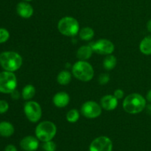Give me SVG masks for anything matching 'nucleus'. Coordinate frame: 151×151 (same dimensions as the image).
Here are the masks:
<instances>
[{"mask_svg": "<svg viewBox=\"0 0 151 151\" xmlns=\"http://www.w3.org/2000/svg\"><path fill=\"white\" fill-rule=\"evenodd\" d=\"M146 99L138 93H132L123 100L122 108L125 112L131 114H137L146 108Z\"/></svg>", "mask_w": 151, "mask_h": 151, "instance_id": "nucleus-1", "label": "nucleus"}, {"mask_svg": "<svg viewBox=\"0 0 151 151\" xmlns=\"http://www.w3.org/2000/svg\"><path fill=\"white\" fill-rule=\"evenodd\" d=\"M22 63V57L16 52L6 51L0 54V65L5 71L16 72L20 69Z\"/></svg>", "mask_w": 151, "mask_h": 151, "instance_id": "nucleus-2", "label": "nucleus"}, {"mask_svg": "<svg viewBox=\"0 0 151 151\" xmlns=\"http://www.w3.org/2000/svg\"><path fill=\"white\" fill-rule=\"evenodd\" d=\"M72 71L74 77L83 82H88L94 78V68L86 60H78L75 63Z\"/></svg>", "mask_w": 151, "mask_h": 151, "instance_id": "nucleus-3", "label": "nucleus"}, {"mask_svg": "<svg viewBox=\"0 0 151 151\" xmlns=\"http://www.w3.org/2000/svg\"><path fill=\"white\" fill-rule=\"evenodd\" d=\"M35 136L38 140L43 142L52 139L57 133V127L51 121H43L40 122L35 128Z\"/></svg>", "mask_w": 151, "mask_h": 151, "instance_id": "nucleus-4", "label": "nucleus"}, {"mask_svg": "<svg viewBox=\"0 0 151 151\" xmlns=\"http://www.w3.org/2000/svg\"><path fill=\"white\" fill-rule=\"evenodd\" d=\"M58 29L65 36H75L79 33L80 24L75 18L72 16H65L58 22Z\"/></svg>", "mask_w": 151, "mask_h": 151, "instance_id": "nucleus-5", "label": "nucleus"}, {"mask_svg": "<svg viewBox=\"0 0 151 151\" xmlns=\"http://www.w3.org/2000/svg\"><path fill=\"white\" fill-rule=\"evenodd\" d=\"M17 86V78L13 72L5 71L0 72V92L10 94Z\"/></svg>", "mask_w": 151, "mask_h": 151, "instance_id": "nucleus-6", "label": "nucleus"}, {"mask_svg": "<svg viewBox=\"0 0 151 151\" xmlns=\"http://www.w3.org/2000/svg\"><path fill=\"white\" fill-rule=\"evenodd\" d=\"M24 112L29 121L32 123L38 122L42 116V109L39 103L32 100L27 102L24 106Z\"/></svg>", "mask_w": 151, "mask_h": 151, "instance_id": "nucleus-7", "label": "nucleus"}, {"mask_svg": "<svg viewBox=\"0 0 151 151\" xmlns=\"http://www.w3.org/2000/svg\"><path fill=\"white\" fill-rule=\"evenodd\" d=\"M81 114L88 119H95L102 114V107L94 101H87L82 105L81 109Z\"/></svg>", "mask_w": 151, "mask_h": 151, "instance_id": "nucleus-8", "label": "nucleus"}, {"mask_svg": "<svg viewBox=\"0 0 151 151\" xmlns=\"http://www.w3.org/2000/svg\"><path fill=\"white\" fill-rule=\"evenodd\" d=\"M94 52L102 55H109L114 51V44L108 39H99L91 46Z\"/></svg>", "mask_w": 151, "mask_h": 151, "instance_id": "nucleus-9", "label": "nucleus"}, {"mask_svg": "<svg viewBox=\"0 0 151 151\" xmlns=\"http://www.w3.org/2000/svg\"><path fill=\"white\" fill-rule=\"evenodd\" d=\"M113 143L107 137L101 136L94 139L89 146V151H112Z\"/></svg>", "mask_w": 151, "mask_h": 151, "instance_id": "nucleus-10", "label": "nucleus"}, {"mask_svg": "<svg viewBox=\"0 0 151 151\" xmlns=\"http://www.w3.org/2000/svg\"><path fill=\"white\" fill-rule=\"evenodd\" d=\"M20 146L25 151H35L39 147V142L37 137L27 136L22 139Z\"/></svg>", "mask_w": 151, "mask_h": 151, "instance_id": "nucleus-11", "label": "nucleus"}, {"mask_svg": "<svg viewBox=\"0 0 151 151\" xmlns=\"http://www.w3.org/2000/svg\"><path fill=\"white\" fill-rule=\"evenodd\" d=\"M16 12L23 19H29L33 15L34 10L32 5L27 1H21L16 6Z\"/></svg>", "mask_w": 151, "mask_h": 151, "instance_id": "nucleus-12", "label": "nucleus"}, {"mask_svg": "<svg viewBox=\"0 0 151 151\" xmlns=\"http://www.w3.org/2000/svg\"><path fill=\"white\" fill-rule=\"evenodd\" d=\"M100 106L106 111H113L117 107L118 100L114 95H105L100 100Z\"/></svg>", "mask_w": 151, "mask_h": 151, "instance_id": "nucleus-13", "label": "nucleus"}, {"mask_svg": "<svg viewBox=\"0 0 151 151\" xmlns=\"http://www.w3.org/2000/svg\"><path fill=\"white\" fill-rule=\"evenodd\" d=\"M52 102L56 107L62 109V108L66 107L69 105L70 102V97L65 91H60L55 94Z\"/></svg>", "mask_w": 151, "mask_h": 151, "instance_id": "nucleus-14", "label": "nucleus"}, {"mask_svg": "<svg viewBox=\"0 0 151 151\" xmlns=\"http://www.w3.org/2000/svg\"><path fill=\"white\" fill-rule=\"evenodd\" d=\"M93 52L91 46H82L77 51V58L79 60H87L91 58Z\"/></svg>", "mask_w": 151, "mask_h": 151, "instance_id": "nucleus-15", "label": "nucleus"}, {"mask_svg": "<svg viewBox=\"0 0 151 151\" xmlns=\"http://www.w3.org/2000/svg\"><path fill=\"white\" fill-rule=\"evenodd\" d=\"M14 127L10 122L3 121L0 122V136L3 137H10L14 134Z\"/></svg>", "mask_w": 151, "mask_h": 151, "instance_id": "nucleus-16", "label": "nucleus"}, {"mask_svg": "<svg viewBox=\"0 0 151 151\" xmlns=\"http://www.w3.org/2000/svg\"><path fill=\"white\" fill-rule=\"evenodd\" d=\"M139 50L146 55H151V35L145 37L139 44Z\"/></svg>", "mask_w": 151, "mask_h": 151, "instance_id": "nucleus-17", "label": "nucleus"}, {"mask_svg": "<svg viewBox=\"0 0 151 151\" xmlns=\"http://www.w3.org/2000/svg\"><path fill=\"white\" fill-rule=\"evenodd\" d=\"M72 81V74L67 70H63L58 75L57 81L60 85H68Z\"/></svg>", "mask_w": 151, "mask_h": 151, "instance_id": "nucleus-18", "label": "nucleus"}, {"mask_svg": "<svg viewBox=\"0 0 151 151\" xmlns=\"http://www.w3.org/2000/svg\"><path fill=\"white\" fill-rule=\"evenodd\" d=\"M35 95V88L33 85L28 84L23 88L22 91V96L24 100H30Z\"/></svg>", "mask_w": 151, "mask_h": 151, "instance_id": "nucleus-19", "label": "nucleus"}, {"mask_svg": "<svg viewBox=\"0 0 151 151\" xmlns=\"http://www.w3.org/2000/svg\"><path fill=\"white\" fill-rule=\"evenodd\" d=\"M116 63H117V60L116 57L112 54L109 55L103 60V67L108 71L112 70L116 67Z\"/></svg>", "mask_w": 151, "mask_h": 151, "instance_id": "nucleus-20", "label": "nucleus"}, {"mask_svg": "<svg viewBox=\"0 0 151 151\" xmlns=\"http://www.w3.org/2000/svg\"><path fill=\"white\" fill-rule=\"evenodd\" d=\"M94 36V29L89 27H86L82 28L79 31V37L83 41H90L92 39Z\"/></svg>", "mask_w": 151, "mask_h": 151, "instance_id": "nucleus-21", "label": "nucleus"}, {"mask_svg": "<svg viewBox=\"0 0 151 151\" xmlns=\"http://www.w3.org/2000/svg\"><path fill=\"white\" fill-rule=\"evenodd\" d=\"M66 120L70 123H75L78 122L80 118V113L77 109H71L66 114Z\"/></svg>", "mask_w": 151, "mask_h": 151, "instance_id": "nucleus-22", "label": "nucleus"}, {"mask_svg": "<svg viewBox=\"0 0 151 151\" xmlns=\"http://www.w3.org/2000/svg\"><path fill=\"white\" fill-rule=\"evenodd\" d=\"M10 38V32L4 28H0V44L7 41Z\"/></svg>", "mask_w": 151, "mask_h": 151, "instance_id": "nucleus-23", "label": "nucleus"}, {"mask_svg": "<svg viewBox=\"0 0 151 151\" xmlns=\"http://www.w3.org/2000/svg\"><path fill=\"white\" fill-rule=\"evenodd\" d=\"M42 147L45 151H55L56 145L54 142L50 140V141L44 142L42 145Z\"/></svg>", "mask_w": 151, "mask_h": 151, "instance_id": "nucleus-24", "label": "nucleus"}, {"mask_svg": "<svg viewBox=\"0 0 151 151\" xmlns=\"http://www.w3.org/2000/svg\"><path fill=\"white\" fill-rule=\"evenodd\" d=\"M110 81V76L107 73H103L99 76L98 82L100 85H106Z\"/></svg>", "mask_w": 151, "mask_h": 151, "instance_id": "nucleus-25", "label": "nucleus"}, {"mask_svg": "<svg viewBox=\"0 0 151 151\" xmlns=\"http://www.w3.org/2000/svg\"><path fill=\"white\" fill-rule=\"evenodd\" d=\"M9 104L7 101L0 100V114H4L8 111Z\"/></svg>", "mask_w": 151, "mask_h": 151, "instance_id": "nucleus-26", "label": "nucleus"}, {"mask_svg": "<svg viewBox=\"0 0 151 151\" xmlns=\"http://www.w3.org/2000/svg\"><path fill=\"white\" fill-rule=\"evenodd\" d=\"M114 96L117 100H121V99L123 98L124 97V91H122V89L118 88V89H116L114 91Z\"/></svg>", "mask_w": 151, "mask_h": 151, "instance_id": "nucleus-27", "label": "nucleus"}, {"mask_svg": "<svg viewBox=\"0 0 151 151\" xmlns=\"http://www.w3.org/2000/svg\"><path fill=\"white\" fill-rule=\"evenodd\" d=\"M10 96H11L12 99H13V100H19V97H20V93H19V91L15 89L14 91L10 93Z\"/></svg>", "mask_w": 151, "mask_h": 151, "instance_id": "nucleus-28", "label": "nucleus"}, {"mask_svg": "<svg viewBox=\"0 0 151 151\" xmlns=\"http://www.w3.org/2000/svg\"><path fill=\"white\" fill-rule=\"evenodd\" d=\"M4 151H17V149L13 145H8L4 149Z\"/></svg>", "mask_w": 151, "mask_h": 151, "instance_id": "nucleus-29", "label": "nucleus"}, {"mask_svg": "<svg viewBox=\"0 0 151 151\" xmlns=\"http://www.w3.org/2000/svg\"><path fill=\"white\" fill-rule=\"evenodd\" d=\"M146 100L151 103V89L147 92V95H146Z\"/></svg>", "mask_w": 151, "mask_h": 151, "instance_id": "nucleus-30", "label": "nucleus"}, {"mask_svg": "<svg viewBox=\"0 0 151 151\" xmlns=\"http://www.w3.org/2000/svg\"><path fill=\"white\" fill-rule=\"evenodd\" d=\"M147 30H148V32H151V19L150 20H149V22H147Z\"/></svg>", "mask_w": 151, "mask_h": 151, "instance_id": "nucleus-31", "label": "nucleus"}, {"mask_svg": "<svg viewBox=\"0 0 151 151\" xmlns=\"http://www.w3.org/2000/svg\"><path fill=\"white\" fill-rule=\"evenodd\" d=\"M146 109H147V113H149L151 114V104L148 105V106H146Z\"/></svg>", "mask_w": 151, "mask_h": 151, "instance_id": "nucleus-32", "label": "nucleus"}, {"mask_svg": "<svg viewBox=\"0 0 151 151\" xmlns=\"http://www.w3.org/2000/svg\"><path fill=\"white\" fill-rule=\"evenodd\" d=\"M24 1H32V0H24Z\"/></svg>", "mask_w": 151, "mask_h": 151, "instance_id": "nucleus-33", "label": "nucleus"}]
</instances>
